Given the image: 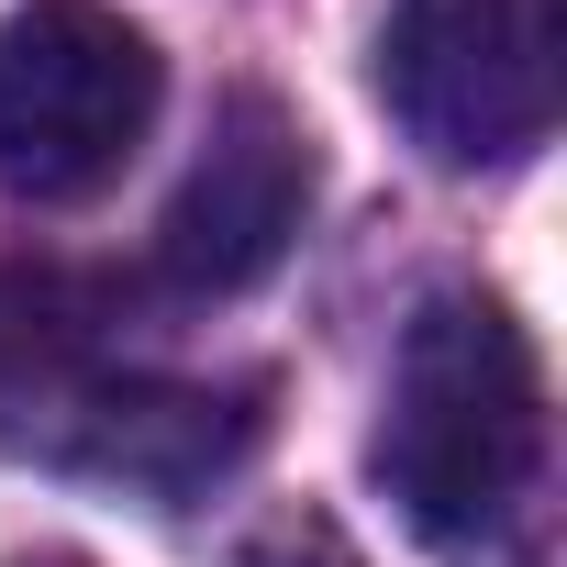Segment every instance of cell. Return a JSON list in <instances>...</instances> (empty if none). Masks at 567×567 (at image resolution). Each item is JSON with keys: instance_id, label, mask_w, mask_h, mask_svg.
<instances>
[{"instance_id": "1", "label": "cell", "mask_w": 567, "mask_h": 567, "mask_svg": "<svg viewBox=\"0 0 567 567\" xmlns=\"http://www.w3.org/2000/svg\"><path fill=\"white\" fill-rule=\"evenodd\" d=\"M368 467L401 501V523L434 545L512 523V501L545 467V368H534V334L489 290H445L412 312Z\"/></svg>"}, {"instance_id": "2", "label": "cell", "mask_w": 567, "mask_h": 567, "mask_svg": "<svg viewBox=\"0 0 567 567\" xmlns=\"http://www.w3.org/2000/svg\"><path fill=\"white\" fill-rule=\"evenodd\" d=\"M167 56L112 0H23L0 23V189L12 200H90L156 134Z\"/></svg>"}, {"instance_id": "3", "label": "cell", "mask_w": 567, "mask_h": 567, "mask_svg": "<svg viewBox=\"0 0 567 567\" xmlns=\"http://www.w3.org/2000/svg\"><path fill=\"white\" fill-rule=\"evenodd\" d=\"M556 0H390L379 101L434 167H523L556 134Z\"/></svg>"}, {"instance_id": "4", "label": "cell", "mask_w": 567, "mask_h": 567, "mask_svg": "<svg viewBox=\"0 0 567 567\" xmlns=\"http://www.w3.org/2000/svg\"><path fill=\"white\" fill-rule=\"evenodd\" d=\"M312 223V134L290 101L267 90H223L167 223H156V278L178 301H245L256 278H278V256Z\"/></svg>"}, {"instance_id": "5", "label": "cell", "mask_w": 567, "mask_h": 567, "mask_svg": "<svg viewBox=\"0 0 567 567\" xmlns=\"http://www.w3.org/2000/svg\"><path fill=\"white\" fill-rule=\"evenodd\" d=\"M79 467L123 478V489H156V501H189L200 478H223L245 445H256V401H212V390H90L79 412Z\"/></svg>"}, {"instance_id": "6", "label": "cell", "mask_w": 567, "mask_h": 567, "mask_svg": "<svg viewBox=\"0 0 567 567\" xmlns=\"http://www.w3.org/2000/svg\"><path fill=\"white\" fill-rule=\"evenodd\" d=\"M223 567H357V545H346L323 512H278V523H256Z\"/></svg>"}]
</instances>
